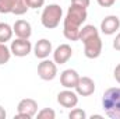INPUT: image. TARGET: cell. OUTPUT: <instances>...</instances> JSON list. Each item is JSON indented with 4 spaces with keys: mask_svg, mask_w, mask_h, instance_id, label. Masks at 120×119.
Masks as SVG:
<instances>
[{
    "mask_svg": "<svg viewBox=\"0 0 120 119\" xmlns=\"http://www.w3.org/2000/svg\"><path fill=\"white\" fill-rule=\"evenodd\" d=\"M88 14L87 8L71 4L63 20V34L68 41H78L81 25L85 23Z\"/></svg>",
    "mask_w": 120,
    "mask_h": 119,
    "instance_id": "6da1fadb",
    "label": "cell"
},
{
    "mask_svg": "<svg viewBox=\"0 0 120 119\" xmlns=\"http://www.w3.org/2000/svg\"><path fill=\"white\" fill-rule=\"evenodd\" d=\"M102 107L112 119H120V87L109 88L103 92Z\"/></svg>",
    "mask_w": 120,
    "mask_h": 119,
    "instance_id": "7a4b0ae2",
    "label": "cell"
},
{
    "mask_svg": "<svg viewBox=\"0 0 120 119\" xmlns=\"http://www.w3.org/2000/svg\"><path fill=\"white\" fill-rule=\"evenodd\" d=\"M61 18H63V10H61V7L59 4L46 6L42 11V16H41L42 25L48 30H53V28L59 27Z\"/></svg>",
    "mask_w": 120,
    "mask_h": 119,
    "instance_id": "3957f363",
    "label": "cell"
},
{
    "mask_svg": "<svg viewBox=\"0 0 120 119\" xmlns=\"http://www.w3.org/2000/svg\"><path fill=\"white\" fill-rule=\"evenodd\" d=\"M38 114V102L32 98H24L17 105V115L15 118L31 119Z\"/></svg>",
    "mask_w": 120,
    "mask_h": 119,
    "instance_id": "277c9868",
    "label": "cell"
},
{
    "mask_svg": "<svg viewBox=\"0 0 120 119\" xmlns=\"http://www.w3.org/2000/svg\"><path fill=\"white\" fill-rule=\"evenodd\" d=\"M82 44H84V55L88 59H96V58L101 56V53H102V39H101L99 34L85 39Z\"/></svg>",
    "mask_w": 120,
    "mask_h": 119,
    "instance_id": "5b68a950",
    "label": "cell"
},
{
    "mask_svg": "<svg viewBox=\"0 0 120 119\" xmlns=\"http://www.w3.org/2000/svg\"><path fill=\"white\" fill-rule=\"evenodd\" d=\"M38 76L45 81H52L57 76V64L55 60L42 59V62L38 64Z\"/></svg>",
    "mask_w": 120,
    "mask_h": 119,
    "instance_id": "8992f818",
    "label": "cell"
},
{
    "mask_svg": "<svg viewBox=\"0 0 120 119\" xmlns=\"http://www.w3.org/2000/svg\"><path fill=\"white\" fill-rule=\"evenodd\" d=\"M10 51H11V55L17 56V58H24V56H28L31 53L32 44L25 38H17V39L11 41Z\"/></svg>",
    "mask_w": 120,
    "mask_h": 119,
    "instance_id": "52a82bcc",
    "label": "cell"
},
{
    "mask_svg": "<svg viewBox=\"0 0 120 119\" xmlns=\"http://www.w3.org/2000/svg\"><path fill=\"white\" fill-rule=\"evenodd\" d=\"M57 102L64 108H75L78 104V94L71 88H66L57 94Z\"/></svg>",
    "mask_w": 120,
    "mask_h": 119,
    "instance_id": "ba28073f",
    "label": "cell"
},
{
    "mask_svg": "<svg viewBox=\"0 0 120 119\" xmlns=\"http://www.w3.org/2000/svg\"><path fill=\"white\" fill-rule=\"evenodd\" d=\"M75 92L81 97H90L95 92V81L91 79V77H87V76H80V80L75 86Z\"/></svg>",
    "mask_w": 120,
    "mask_h": 119,
    "instance_id": "9c48e42d",
    "label": "cell"
},
{
    "mask_svg": "<svg viewBox=\"0 0 120 119\" xmlns=\"http://www.w3.org/2000/svg\"><path fill=\"white\" fill-rule=\"evenodd\" d=\"M73 56V49L68 44H61L53 51V60L56 64H64Z\"/></svg>",
    "mask_w": 120,
    "mask_h": 119,
    "instance_id": "30bf717a",
    "label": "cell"
},
{
    "mask_svg": "<svg viewBox=\"0 0 120 119\" xmlns=\"http://www.w3.org/2000/svg\"><path fill=\"white\" fill-rule=\"evenodd\" d=\"M78 80H80V74L74 69H67V70L61 71V74H60V83L64 88L74 90Z\"/></svg>",
    "mask_w": 120,
    "mask_h": 119,
    "instance_id": "8fae6325",
    "label": "cell"
},
{
    "mask_svg": "<svg viewBox=\"0 0 120 119\" xmlns=\"http://www.w3.org/2000/svg\"><path fill=\"white\" fill-rule=\"evenodd\" d=\"M120 28V18L117 16H108L101 23V31L105 35H113Z\"/></svg>",
    "mask_w": 120,
    "mask_h": 119,
    "instance_id": "7c38bea8",
    "label": "cell"
},
{
    "mask_svg": "<svg viewBox=\"0 0 120 119\" xmlns=\"http://www.w3.org/2000/svg\"><path fill=\"white\" fill-rule=\"evenodd\" d=\"M53 52V48H52V42L46 38H42L39 39L35 46H34V53L38 59H46L50 53Z\"/></svg>",
    "mask_w": 120,
    "mask_h": 119,
    "instance_id": "4fadbf2b",
    "label": "cell"
},
{
    "mask_svg": "<svg viewBox=\"0 0 120 119\" xmlns=\"http://www.w3.org/2000/svg\"><path fill=\"white\" fill-rule=\"evenodd\" d=\"M13 31L17 35V38L30 39L31 35H32V27L27 20H17L13 25Z\"/></svg>",
    "mask_w": 120,
    "mask_h": 119,
    "instance_id": "5bb4252c",
    "label": "cell"
},
{
    "mask_svg": "<svg viewBox=\"0 0 120 119\" xmlns=\"http://www.w3.org/2000/svg\"><path fill=\"white\" fill-rule=\"evenodd\" d=\"M13 27H10L7 23H0V42L1 44H6L8 41H11L13 38Z\"/></svg>",
    "mask_w": 120,
    "mask_h": 119,
    "instance_id": "9a60e30c",
    "label": "cell"
},
{
    "mask_svg": "<svg viewBox=\"0 0 120 119\" xmlns=\"http://www.w3.org/2000/svg\"><path fill=\"white\" fill-rule=\"evenodd\" d=\"M98 34H99V31L96 30V27H94V25H84L80 30V38H78V41L84 42L85 39H88L91 36H95Z\"/></svg>",
    "mask_w": 120,
    "mask_h": 119,
    "instance_id": "2e32d148",
    "label": "cell"
},
{
    "mask_svg": "<svg viewBox=\"0 0 120 119\" xmlns=\"http://www.w3.org/2000/svg\"><path fill=\"white\" fill-rule=\"evenodd\" d=\"M17 1L18 0H0V13L1 14H10V13H13Z\"/></svg>",
    "mask_w": 120,
    "mask_h": 119,
    "instance_id": "e0dca14e",
    "label": "cell"
},
{
    "mask_svg": "<svg viewBox=\"0 0 120 119\" xmlns=\"http://www.w3.org/2000/svg\"><path fill=\"white\" fill-rule=\"evenodd\" d=\"M11 58V51L10 48L6 46V44H1L0 42V66L1 64H6Z\"/></svg>",
    "mask_w": 120,
    "mask_h": 119,
    "instance_id": "ac0fdd59",
    "label": "cell"
},
{
    "mask_svg": "<svg viewBox=\"0 0 120 119\" xmlns=\"http://www.w3.org/2000/svg\"><path fill=\"white\" fill-rule=\"evenodd\" d=\"M28 6H27V3H25V0H18L17 3H15V7H14V10H13V14H15V16H22V14H25L27 11H28Z\"/></svg>",
    "mask_w": 120,
    "mask_h": 119,
    "instance_id": "d6986e66",
    "label": "cell"
},
{
    "mask_svg": "<svg viewBox=\"0 0 120 119\" xmlns=\"http://www.w3.org/2000/svg\"><path fill=\"white\" fill-rule=\"evenodd\" d=\"M36 115H38L39 119H55L56 118V112L53 109H50V108H43Z\"/></svg>",
    "mask_w": 120,
    "mask_h": 119,
    "instance_id": "ffe728a7",
    "label": "cell"
},
{
    "mask_svg": "<svg viewBox=\"0 0 120 119\" xmlns=\"http://www.w3.org/2000/svg\"><path fill=\"white\" fill-rule=\"evenodd\" d=\"M68 118L70 119H85L87 118V114H85L82 109H80V108H74V109H71V112L68 114Z\"/></svg>",
    "mask_w": 120,
    "mask_h": 119,
    "instance_id": "44dd1931",
    "label": "cell"
},
{
    "mask_svg": "<svg viewBox=\"0 0 120 119\" xmlns=\"http://www.w3.org/2000/svg\"><path fill=\"white\" fill-rule=\"evenodd\" d=\"M27 6L30 8H41L45 4V0H25Z\"/></svg>",
    "mask_w": 120,
    "mask_h": 119,
    "instance_id": "7402d4cb",
    "label": "cell"
},
{
    "mask_svg": "<svg viewBox=\"0 0 120 119\" xmlns=\"http://www.w3.org/2000/svg\"><path fill=\"white\" fill-rule=\"evenodd\" d=\"M90 3L91 0H71V4L78 6V7H84V8H87L90 6Z\"/></svg>",
    "mask_w": 120,
    "mask_h": 119,
    "instance_id": "603a6c76",
    "label": "cell"
},
{
    "mask_svg": "<svg viewBox=\"0 0 120 119\" xmlns=\"http://www.w3.org/2000/svg\"><path fill=\"white\" fill-rule=\"evenodd\" d=\"M96 1H98V4L101 7H110V6L115 4L116 0H96Z\"/></svg>",
    "mask_w": 120,
    "mask_h": 119,
    "instance_id": "cb8c5ba5",
    "label": "cell"
},
{
    "mask_svg": "<svg viewBox=\"0 0 120 119\" xmlns=\"http://www.w3.org/2000/svg\"><path fill=\"white\" fill-rule=\"evenodd\" d=\"M113 76H115V80L120 84V63L115 67V71H113Z\"/></svg>",
    "mask_w": 120,
    "mask_h": 119,
    "instance_id": "d4e9b609",
    "label": "cell"
},
{
    "mask_svg": "<svg viewBox=\"0 0 120 119\" xmlns=\"http://www.w3.org/2000/svg\"><path fill=\"white\" fill-rule=\"evenodd\" d=\"M113 48L116 51H120V32L116 35V38L113 39Z\"/></svg>",
    "mask_w": 120,
    "mask_h": 119,
    "instance_id": "484cf974",
    "label": "cell"
},
{
    "mask_svg": "<svg viewBox=\"0 0 120 119\" xmlns=\"http://www.w3.org/2000/svg\"><path fill=\"white\" fill-rule=\"evenodd\" d=\"M6 115H7L6 114V109L0 105V119H6Z\"/></svg>",
    "mask_w": 120,
    "mask_h": 119,
    "instance_id": "4316f807",
    "label": "cell"
},
{
    "mask_svg": "<svg viewBox=\"0 0 120 119\" xmlns=\"http://www.w3.org/2000/svg\"><path fill=\"white\" fill-rule=\"evenodd\" d=\"M94 118H102V115H92V116H91V119H94Z\"/></svg>",
    "mask_w": 120,
    "mask_h": 119,
    "instance_id": "83f0119b",
    "label": "cell"
}]
</instances>
